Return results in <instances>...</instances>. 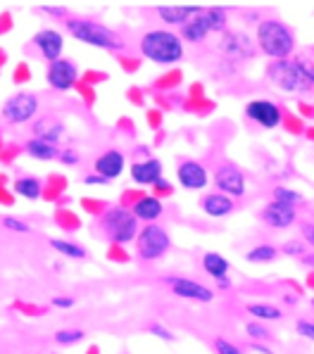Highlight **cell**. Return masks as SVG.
Wrapping results in <instances>:
<instances>
[{"label": "cell", "mask_w": 314, "mask_h": 354, "mask_svg": "<svg viewBox=\"0 0 314 354\" xmlns=\"http://www.w3.org/2000/svg\"><path fill=\"white\" fill-rule=\"evenodd\" d=\"M248 314H252L259 324L262 321H276V319H284V312H281L276 304H267V302H250L248 304Z\"/></svg>", "instance_id": "obj_26"}, {"label": "cell", "mask_w": 314, "mask_h": 354, "mask_svg": "<svg viewBox=\"0 0 314 354\" xmlns=\"http://www.w3.org/2000/svg\"><path fill=\"white\" fill-rule=\"evenodd\" d=\"M41 190H43V186L36 176H19L17 181H15V193L26 200H39Z\"/></svg>", "instance_id": "obj_25"}, {"label": "cell", "mask_w": 314, "mask_h": 354, "mask_svg": "<svg viewBox=\"0 0 314 354\" xmlns=\"http://www.w3.org/2000/svg\"><path fill=\"white\" fill-rule=\"evenodd\" d=\"M269 81H272L279 91L290 93V95L312 91V84L305 79V74L300 72L295 59H279V62H272V67H269Z\"/></svg>", "instance_id": "obj_6"}, {"label": "cell", "mask_w": 314, "mask_h": 354, "mask_svg": "<svg viewBox=\"0 0 314 354\" xmlns=\"http://www.w3.org/2000/svg\"><path fill=\"white\" fill-rule=\"evenodd\" d=\"M176 181L181 188L186 190H203L210 186V171L205 165H200L196 160H183L176 167Z\"/></svg>", "instance_id": "obj_13"}, {"label": "cell", "mask_w": 314, "mask_h": 354, "mask_svg": "<svg viewBox=\"0 0 314 354\" xmlns=\"http://www.w3.org/2000/svg\"><path fill=\"white\" fill-rule=\"evenodd\" d=\"M257 46L274 62L288 59L295 50V36L288 26L276 17H267L257 21Z\"/></svg>", "instance_id": "obj_3"}, {"label": "cell", "mask_w": 314, "mask_h": 354, "mask_svg": "<svg viewBox=\"0 0 314 354\" xmlns=\"http://www.w3.org/2000/svg\"><path fill=\"white\" fill-rule=\"evenodd\" d=\"M53 307L72 309V307H74V299H72V297H53Z\"/></svg>", "instance_id": "obj_41"}, {"label": "cell", "mask_w": 314, "mask_h": 354, "mask_svg": "<svg viewBox=\"0 0 314 354\" xmlns=\"http://www.w3.org/2000/svg\"><path fill=\"white\" fill-rule=\"evenodd\" d=\"M172 248V238L165 226L160 224H145L136 236V252L140 259L155 261L165 257Z\"/></svg>", "instance_id": "obj_7"}, {"label": "cell", "mask_w": 314, "mask_h": 354, "mask_svg": "<svg viewBox=\"0 0 314 354\" xmlns=\"http://www.w3.org/2000/svg\"><path fill=\"white\" fill-rule=\"evenodd\" d=\"M57 160L62 162V165L74 167V165H79V162H81V157H79V152H74V150H64V152H59Z\"/></svg>", "instance_id": "obj_37"}, {"label": "cell", "mask_w": 314, "mask_h": 354, "mask_svg": "<svg viewBox=\"0 0 314 354\" xmlns=\"http://www.w3.org/2000/svg\"><path fill=\"white\" fill-rule=\"evenodd\" d=\"M100 226H102V231H105V236L117 245L133 243L138 236V231H140L138 219L133 216V212L127 209V207H122V205L110 207V209L102 214Z\"/></svg>", "instance_id": "obj_4"}, {"label": "cell", "mask_w": 314, "mask_h": 354, "mask_svg": "<svg viewBox=\"0 0 314 354\" xmlns=\"http://www.w3.org/2000/svg\"><path fill=\"white\" fill-rule=\"evenodd\" d=\"M129 174H131V181L136 183V186H155L162 178V162L157 160V157L133 162Z\"/></svg>", "instance_id": "obj_16"}, {"label": "cell", "mask_w": 314, "mask_h": 354, "mask_svg": "<svg viewBox=\"0 0 314 354\" xmlns=\"http://www.w3.org/2000/svg\"><path fill=\"white\" fill-rule=\"evenodd\" d=\"M84 183L86 186H107V178H102V176H98V174H86L84 176Z\"/></svg>", "instance_id": "obj_40"}, {"label": "cell", "mask_w": 314, "mask_h": 354, "mask_svg": "<svg viewBox=\"0 0 314 354\" xmlns=\"http://www.w3.org/2000/svg\"><path fill=\"white\" fill-rule=\"evenodd\" d=\"M246 328H248V335L255 337V340H269V330L264 328V324H259V321H250Z\"/></svg>", "instance_id": "obj_33"}, {"label": "cell", "mask_w": 314, "mask_h": 354, "mask_svg": "<svg viewBox=\"0 0 314 354\" xmlns=\"http://www.w3.org/2000/svg\"><path fill=\"white\" fill-rule=\"evenodd\" d=\"M214 352L216 354H243L241 347L234 345L231 340H226V337H216V340H214Z\"/></svg>", "instance_id": "obj_31"}, {"label": "cell", "mask_w": 314, "mask_h": 354, "mask_svg": "<svg viewBox=\"0 0 314 354\" xmlns=\"http://www.w3.org/2000/svg\"><path fill=\"white\" fill-rule=\"evenodd\" d=\"M300 231H302V238H305V243L314 250V224H312V221H302Z\"/></svg>", "instance_id": "obj_38"}, {"label": "cell", "mask_w": 314, "mask_h": 354, "mask_svg": "<svg viewBox=\"0 0 314 354\" xmlns=\"http://www.w3.org/2000/svg\"><path fill=\"white\" fill-rule=\"evenodd\" d=\"M262 221L272 228H288L295 224L297 219V212L293 207H286V205H279V203H269L267 207L262 209Z\"/></svg>", "instance_id": "obj_19"}, {"label": "cell", "mask_w": 314, "mask_h": 354, "mask_svg": "<svg viewBox=\"0 0 314 354\" xmlns=\"http://www.w3.org/2000/svg\"><path fill=\"white\" fill-rule=\"evenodd\" d=\"M77 79H79V69H77V64H74V59H69V57H59L55 62L48 64V69H46L48 86H50L53 91H57V93H64V91L74 88Z\"/></svg>", "instance_id": "obj_9"}, {"label": "cell", "mask_w": 314, "mask_h": 354, "mask_svg": "<svg viewBox=\"0 0 314 354\" xmlns=\"http://www.w3.org/2000/svg\"><path fill=\"white\" fill-rule=\"evenodd\" d=\"M138 50L145 59L162 67H169V64L181 62L186 55V48L183 41L176 31L172 29H150L138 38Z\"/></svg>", "instance_id": "obj_1"}, {"label": "cell", "mask_w": 314, "mask_h": 354, "mask_svg": "<svg viewBox=\"0 0 314 354\" xmlns=\"http://www.w3.org/2000/svg\"><path fill=\"white\" fill-rule=\"evenodd\" d=\"M39 107H41L39 95L21 91V93H15V95H10L8 100H5L3 119L8 124H12V127H21V124H29L31 119L39 114Z\"/></svg>", "instance_id": "obj_8"}, {"label": "cell", "mask_w": 314, "mask_h": 354, "mask_svg": "<svg viewBox=\"0 0 314 354\" xmlns=\"http://www.w3.org/2000/svg\"><path fill=\"white\" fill-rule=\"evenodd\" d=\"M229 269H231L229 259L221 257L219 252H205L203 254V271L207 276H212L214 281L229 279Z\"/></svg>", "instance_id": "obj_24"}, {"label": "cell", "mask_w": 314, "mask_h": 354, "mask_svg": "<svg viewBox=\"0 0 314 354\" xmlns=\"http://www.w3.org/2000/svg\"><path fill=\"white\" fill-rule=\"evenodd\" d=\"M46 15H53V17H69L67 15V10L64 8H41Z\"/></svg>", "instance_id": "obj_42"}, {"label": "cell", "mask_w": 314, "mask_h": 354, "mask_svg": "<svg viewBox=\"0 0 314 354\" xmlns=\"http://www.w3.org/2000/svg\"><path fill=\"white\" fill-rule=\"evenodd\" d=\"M214 283H216V288H219V290H229V288H231L229 279H219V281H214Z\"/></svg>", "instance_id": "obj_45"}, {"label": "cell", "mask_w": 314, "mask_h": 354, "mask_svg": "<svg viewBox=\"0 0 314 354\" xmlns=\"http://www.w3.org/2000/svg\"><path fill=\"white\" fill-rule=\"evenodd\" d=\"M200 207H203V212L207 216H212V219H221V216H229L231 212H234L236 205H234V200H231L229 195L212 190V193L203 195V200H200Z\"/></svg>", "instance_id": "obj_20"}, {"label": "cell", "mask_w": 314, "mask_h": 354, "mask_svg": "<svg viewBox=\"0 0 314 354\" xmlns=\"http://www.w3.org/2000/svg\"><path fill=\"white\" fill-rule=\"evenodd\" d=\"M295 330H297V335L307 337V340H314V321H310V319H297L295 321Z\"/></svg>", "instance_id": "obj_34"}, {"label": "cell", "mask_w": 314, "mask_h": 354, "mask_svg": "<svg viewBox=\"0 0 314 354\" xmlns=\"http://www.w3.org/2000/svg\"><path fill=\"white\" fill-rule=\"evenodd\" d=\"M64 26H67L69 34L77 38L79 43H84V46L100 48V50H110V53H119L127 48L124 38L119 36L115 29H110V26L100 24V21H95V19L67 17Z\"/></svg>", "instance_id": "obj_2"}, {"label": "cell", "mask_w": 314, "mask_h": 354, "mask_svg": "<svg viewBox=\"0 0 314 354\" xmlns=\"http://www.w3.org/2000/svg\"><path fill=\"white\" fill-rule=\"evenodd\" d=\"M169 290L174 292L176 297L181 299H193V302H212L214 299V290L203 283L193 281V279H183V276H169L165 279Z\"/></svg>", "instance_id": "obj_12"}, {"label": "cell", "mask_w": 314, "mask_h": 354, "mask_svg": "<svg viewBox=\"0 0 314 354\" xmlns=\"http://www.w3.org/2000/svg\"><path fill=\"white\" fill-rule=\"evenodd\" d=\"M272 203H279V205H286V207H300L305 205V198H302L297 190L293 188H286V186H276L272 190Z\"/></svg>", "instance_id": "obj_27"}, {"label": "cell", "mask_w": 314, "mask_h": 354, "mask_svg": "<svg viewBox=\"0 0 314 354\" xmlns=\"http://www.w3.org/2000/svg\"><path fill=\"white\" fill-rule=\"evenodd\" d=\"M246 117L262 129H276L281 122H284V112H281V107L276 105L274 100H267V97H255V100L248 102Z\"/></svg>", "instance_id": "obj_11"}, {"label": "cell", "mask_w": 314, "mask_h": 354, "mask_svg": "<svg viewBox=\"0 0 314 354\" xmlns=\"http://www.w3.org/2000/svg\"><path fill=\"white\" fill-rule=\"evenodd\" d=\"M221 50L234 59H250L255 55V46L246 34H238V31H229L221 38Z\"/></svg>", "instance_id": "obj_17"}, {"label": "cell", "mask_w": 314, "mask_h": 354, "mask_svg": "<svg viewBox=\"0 0 314 354\" xmlns=\"http://www.w3.org/2000/svg\"><path fill=\"white\" fill-rule=\"evenodd\" d=\"M34 133L36 138H43L48 143L57 145L59 138L64 136V124L57 117H43L39 122H34Z\"/></svg>", "instance_id": "obj_22"}, {"label": "cell", "mask_w": 314, "mask_h": 354, "mask_svg": "<svg viewBox=\"0 0 314 354\" xmlns=\"http://www.w3.org/2000/svg\"><path fill=\"white\" fill-rule=\"evenodd\" d=\"M155 188L160 190V193H165V198H167V195H172V186L165 181V178H160V181L155 183Z\"/></svg>", "instance_id": "obj_44"}, {"label": "cell", "mask_w": 314, "mask_h": 354, "mask_svg": "<svg viewBox=\"0 0 314 354\" xmlns=\"http://www.w3.org/2000/svg\"><path fill=\"white\" fill-rule=\"evenodd\" d=\"M284 252L290 254V257H300V254H305V243H297V241H290L284 245Z\"/></svg>", "instance_id": "obj_36"}, {"label": "cell", "mask_w": 314, "mask_h": 354, "mask_svg": "<svg viewBox=\"0 0 314 354\" xmlns=\"http://www.w3.org/2000/svg\"><path fill=\"white\" fill-rule=\"evenodd\" d=\"M124 167H127V157H124V152L117 150V148H110V150L100 152V155L95 157V162H93L95 174L102 176V178H107V181H115L117 176H122Z\"/></svg>", "instance_id": "obj_15"}, {"label": "cell", "mask_w": 314, "mask_h": 354, "mask_svg": "<svg viewBox=\"0 0 314 354\" xmlns=\"http://www.w3.org/2000/svg\"><path fill=\"white\" fill-rule=\"evenodd\" d=\"M133 216L138 221H145V224H155L162 214H165V207H162L160 198H153V195H145L140 198L136 205H133Z\"/></svg>", "instance_id": "obj_21"}, {"label": "cell", "mask_w": 314, "mask_h": 354, "mask_svg": "<svg viewBox=\"0 0 314 354\" xmlns=\"http://www.w3.org/2000/svg\"><path fill=\"white\" fill-rule=\"evenodd\" d=\"M50 248L55 250V252L64 254V257H69V259H86V250L81 248V245H77V243L62 241V238H53Z\"/></svg>", "instance_id": "obj_29"}, {"label": "cell", "mask_w": 314, "mask_h": 354, "mask_svg": "<svg viewBox=\"0 0 314 354\" xmlns=\"http://www.w3.org/2000/svg\"><path fill=\"white\" fill-rule=\"evenodd\" d=\"M24 150H26V155L34 157V160H39V162H50V160H57L59 157L57 145L48 143V140H43V138H36V136L26 140Z\"/></svg>", "instance_id": "obj_23"}, {"label": "cell", "mask_w": 314, "mask_h": 354, "mask_svg": "<svg viewBox=\"0 0 314 354\" xmlns=\"http://www.w3.org/2000/svg\"><path fill=\"white\" fill-rule=\"evenodd\" d=\"M148 330L153 335H157V337H162V340H167V342H172L174 340V335L169 333V330L165 328V326H160V324H153V326H148Z\"/></svg>", "instance_id": "obj_39"}, {"label": "cell", "mask_w": 314, "mask_h": 354, "mask_svg": "<svg viewBox=\"0 0 314 354\" xmlns=\"http://www.w3.org/2000/svg\"><path fill=\"white\" fill-rule=\"evenodd\" d=\"M216 193H224L229 198H243L246 195V174L234 165H219L212 174Z\"/></svg>", "instance_id": "obj_10"}, {"label": "cell", "mask_w": 314, "mask_h": 354, "mask_svg": "<svg viewBox=\"0 0 314 354\" xmlns=\"http://www.w3.org/2000/svg\"><path fill=\"white\" fill-rule=\"evenodd\" d=\"M3 226L8 228V231H15V233H29L31 231L26 221H19V219H15V216H5Z\"/></svg>", "instance_id": "obj_35"}, {"label": "cell", "mask_w": 314, "mask_h": 354, "mask_svg": "<svg viewBox=\"0 0 314 354\" xmlns=\"http://www.w3.org/2000/svg\"><path fill=\"white\" fill-rule=\"evenodd\" d=\"M279 257V248H274V245H255V248H250L246 252V259L250 261V264H264V261H274Z\"/></svg>", "instance_id": "obj_28"}, {"label": "cell", "mask_w": 314, "mask_h": 354, "mask_svg": "<svg viewBox=\"0 0 314 354\" xmlns=\"http://www.w3.org/2000/svg\"><path fill=\"white\" fill-rule=\"evenodd\" d=\"M31 46L39 50V55L46 59L48 64H50V62H55V59L62 57L64 36L59 34L57 29H41L39 34L31 38Z\"/></svg>", "instance_id": "obj_14"}, {"label": "cell", "mask_w": 314, "mask_h": 354, "mask_svg": "<svg viewBox=\"0 0 314 354\" xmlns=\"http://www.w3.org/2000/svg\"><path fill=\"white\" fill-rule=\"evenodd\" d=\"M226 26V10L224 8H203L193 19L181 26V41L203 43L212 31H221Z\"/></svg>", "instance_id": "obj_5"}, {"label": "cell", "mask_w": 314, "mask_h": 354, "mask_svg": "<svg viewBox=\"0 0 314 354\" xmlns=\"http://www.w3.org/2000/svg\"><path fill=\"white\" fill-rule=\"evenodd\" d=\"M200 10L203 8H198V5H160V8L155 10V15L165 21V24L183 26L188 19L196 17Z\"/></svg>", "instance_id": "obj_18"}, {"label": "cell", "mask_w": 314, "mask_h": 354, "mask_svg": "<svg viewBox=\"0 0 314 354\" xmlns=\"http://www.w3.org/2000/svg\"><path fill=\"white\" fill-rule=\"evenodd\" d=\"M295 64L300 67V72L305 74V79L312 84V88H314V62L310 57H305V55H300V57H295Z\"/></svg>", "instance_id": "obj_32"}, {"label": "cell", "mask_w": 314, "mask_h": 354, "mask_svg": "<svg viewBox=\"0 0 314 354\" xmlns=\"http://www.w3.org/2000/svg\"><path fill=\"white\" fill-rule=\"evenodd\" d=\"M243 354H274V352H269L264 345H250L248 350H243Z\"/></svg>", "instance_id": "obj_43"}, {"label": "cell", "mask_w": 314, "mask_h": 354, "mask_svg": "<svg viewBox=\"0 0 314 354\" xmlns=\"http://www.w3.org/2000/svg\"><path fill=\"white\" fill-rule=\"evenodd\" d=\"M84 340V330L79 328H67V330H57L55 342L57 345H74V342Z\"/></svg>", "instance_id": "obj_30"}, {"label": "cell", "mask_w": 314, "mask_h": 354, "mask_svg": "<svg viewBox=\"0 0 314 354\" xmlns=\"http://www.w3.org/2000/svg\"><path fill=\"white\" fill-rule=\"evenodd\" d=\"M312 307H314V297H312Z\"/></svg>", "instance_id": "obj_46"}]
</instances>
